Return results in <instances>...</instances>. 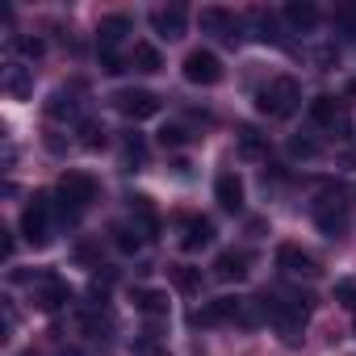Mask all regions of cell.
Here are the masks:
<instances>
[{
	"label": "cell",
	"mask_w": 356,
	"mask_h": 356,
	"mask_svg": "<svg viewBox=\"0 0 356 356\" xmlns=\"http://www.w3.org/2000/svg\"><path fill=\"white\" fill-rule=\"evenodd\" d=\"M17 51H22V55H30V59H38L47 47H42V38H17Z\"/></svg>",
	"instance_id": "31"
},
{
	"label": "cell",
	"mask_w": 356,
	"mask_h": 356,
	"mask_svg": "<svg viewBox=\"0 0 356 356\" xmlns=\"http://www.w3.org/2000/svg\"><path fill=\"white\" fill-rule=\"evenodd\" d=\"M214 243V222L210 218H185L181 222V248L185 252H202Z\"/></svg>",
	"instance_id": "13"
},
{
	"label": "cell",
	"mask_w": 356,
	"mask_h": 356,
	"mask_svg": "<svg viewBox=\"0 0 356 356\" xmlns=\"http://www.w3.org/2000/svg\"><path fill=\"white\" fill-rule=\"evenodd\" d=\"M101 67H105L109 76H118V72H126V59H122V55H101Z\"/></svg>",
	"instance_id": "32"
},
{
	"label": "cell",
	"mask_w": 356,
	"mask_h": 356,
	"mask_svg": "<svg viewBox=\"0 0 356 356\" xmlns=\"http://www.w3.org/2000/svg\"><path fill=\"white\" fill-rule=\"evenodd\" d=\"M248 264H252V256H248L243 248H227V252H218V260H214V277H218V281H243V277H248Z\"/></svg>",
	"instance_id": "12"
},
{
	"label": "cell",
	"mask_w": 356,
	"mask_h": 356,
	"mask_svg": "<svg viewBox=\"0 0 356 356\" xmlns=\"http://www.w3.org/2000/svg\"><path fill=\"white\" fill-rule=\"evenodd\" d=\"M289 155H298V159H314L318 147H314L310 138H289Z\"/></svg>",
	"instance_id": "29"
},
{
	"label": "cell",
	"mask_w": 356,
	"mask_h": 356,
	"mask_svg": "<svg viewBox=\"0 0 356 356\" xmlns=\"http://www.w3.org/2000/svg\"><path fill=\"white\" fill-rule=\"evenodd\" d=\"M109 235H113V248H118V252H126V256H134V252L143 248V231H138V227L113 222V227H109Z\"/></svg>",
	"instance_id": "21"
},
{
	"label": "cell",
	"mask_w": 356,
	"mask_h": 356,
	"mask_svg": "<svg viewBox=\"0 0 356 356\" xmlns=\"http://www.w3.org/2000/svg\"><path fill=\"white\" fill-rule=\"evenodd\" d=\"M168 277H172V285L181 289V293H202V268H193V264H168Z\"/></svg>",
	"instance_id": "17"
},
{
	"label": "cell",
	"mask_w": 356,
	"mask_h": 356,
	"mask_svg": "<svg viewBox=\"0 0 356 356\" xmlns=\"http://www.w3.org/2000/svg\"><path fill=\"white\" fill-rule=\"evenodd\" d=\"M80 143H84L88 151L105 147V126H97V122H84V126H80Z\"/></svg>",
	"instance_id": "26"
},
{
	"label": "cell",
	"mask_w": 356,
	"mask_h": 356,
	"mask_svg": "<svg viewBox=\"0 0 356 356\" xmlns=\"http://www.w3.org/2000/svg\"><path fill=\"white\" fill-rule=\"evenodd\" d=\"M63 302H72V289H67L55 273H51L47 281H38V289H34V306H38V310H59Z\"/></svg>",
	"instance_id": "14"
},
{
	"label": "cell",
	"mask_w": 356,
	"mask_h": 356,
	"mask_svg": "<svg viewBox=\"0 0 356 356\" xmlns=\"http://www.w3.org/2000/svg\"><path fill=\"white\" fill-rule=\"evenodd\" d=\"M130 302L143 314H168V293L163 289H130Z\"/></svg>",
	"instance_id": "20"
},
{
	"label": "cell",
	"mask_w": 356,
	"mask_h": 356,
	"mask_svg": "<svg viewBox=\"0 0 356 356\" xmlns=\"http://www.w3.org/2000/svg\"><path fill=\"white\" fill-rule=\"evenodd\" d=\"M47 113H51V118H55V122H63V118H67V122H72V118H76V113H80V105H76V101H72V92H55V97H51V101H47Z\"/></svg>",
	"instance_id": "22"
},
{
	"label": "cell",
	"mask_w": 356,
	"mask_h": 356,
	"mask_svg": "<svg viewBox=\"0 0 356 356\" xmlns=\"http://www.w3.org/2000/svg\"><path fill=\"white\" fill-rule=\"evenodd\" d=\"M298 105H302V88H298L293 76H277V80H268V84L256 92V109H260L264 118H289Z\"/></svg>",
	"instance_id": "2"
},
{
	"label": "cell",
	"mask_w": 356,
	"mask_h": 356,
	"mask_svg": "<svg viewBox=\"0 0 356 356\" xmlns=\"http://www.w3.org/2000/svg\"><path fill=\"white\" fill-rule=\"evenodd\" d=\"M130 210H134V227L143 231V239H155L159 218H155V210H151V197H130Z\"/></svg>",
	"instance_id": "19"
},
{
	"label": "cell",
	"mask_w": 356,
	"mask_h": 356,
	"mask_svg": "<svg viewBox=\"0 0 356 356\" xmlns=\"http://www.w3.org/2000/svg\"><path fill=\"white\" fill-rule=\"evenodd\" d=\"M0 235H5V239H0V256L9 260V256H13V235H9V231H0Z\"/></svg>",
	"instance_id": "33"
},
{
	"label": "cell",
	"mask_w": 356,
	"mask_h": 356,
	"mask_svg": "<svg viewBox=\"0 0 356 356\" xmlns=\"http://www.w3.org/2000/svg\"><path fill=\"white\" fill-rule=\"evenodd\" d=\"M310 122L323 126V130H339V138H348V130H352V118L335 97H314L310 101Z\"/></svg>",
	"instance_id": "8"
},
{
	"label": "cell",
	"mask_w": 356,
	"mask_h": 356,
	"mask_svg": "<svg viewBox=\"0 0 356 356\" xmlns=\"http://www.w3.org/2000/svg\"><path fill=\"white\" fill-rule=\"evenodd\" d=\"M202 30L214 34L218 42H231V47L243 38V22L235 13H227V9H202Z\"/></svg>",
	"instance_id": "9"
},
{
	"label": "cell",
	"mask_w": 356,
	"mask_h": 356,
	"mask_svg": "<svg viewBox=\"0 0 356 356\" xmlns=\"http://www.w3.org/2000/svg\"><path fill=\"white\" fill-rule=\"evenodd\" d=\"M5 88H9L13 97H26V92H30V80H26V72H22V67H9V80H5Z\"/></svg>",
	"instance_id": "28"
},
{
	"label": "cell",
	"mask_w": 356,
	"mask_h": 356,
	"mask_svg": "<svg viewBox=\"0 0 356 356\" xmlns=\"http://www.w3.org/2000/svg\"><path fill=\"white\" fill-rule=\"evenodd\" d=\"M285 22H289L298 34H306V30L318 26V9L310 5V0H289V5H285Z\"/></svg>",
	"instance_id": "16"
},
{
	"label": "cell",
	"mask_w": 356,
	"mask_h": 356,
	"mask_svg": "<svg viewBox=\"0 0 356 356\" xmlns=\"http://www.w3.org/2000/svg\"><path fill=\"white\" fill-rule=\"evenodd\" d=\"M130 67L143 72V76H155V72L163 67V59H159V51H155L151 42H134V51H130Z\"/></svg>",
	"instance_id": "18"
},
{
	"label": "cell",
	"mask_w": 356,
	"mask_h": 356,
	"mask_svg": "<svg viewBox=\"0 0 356 356\" xmlns=\"http://www.w3.org/2000/svg\"><path fill=\"white\" fill-rule=\"evenodd\" d=\"M214 197H218V206H222V210L239 214V210H243V181H239L235 172H222L218 181H214Z\"/></svg>",
	"instance_id": "15"
},
{
	"label": "cell",
	"mask_w": 356,
	"mask_h": 356,
	"mask_svg": "<svg viewBox=\"0 0 356 356\" xmlns=\"http://www.w3.org/2000/svg\"><path fill=\"white\" fill-rule=\"evenodd\" d=\"M113 109L130 122H147V118L159 113V97L147 92V88H122V92H113Z\"/></svg>",
	"instance_id": "4"
},
{
	"label": "cell",
	"mask_w": 356,
	"mask_h": 356,
	"mask_svg": "<svg viewBox=\"0 0 356 356\" xmlns=\"http://www.w3.org/2000/svg\"><path fill=\"white\" fill-rule=\"evenodd\" d=\"M22 235H26L34 248H47V243H51V197H47V193H34V202L26 206V214H22Z\"/></svg>",
	"instance_id": "3"
},
{
	"label": "cell",
	"mask_w": 356,
	"mask_h": 356,
	"mask_svg": "<svg viewBox=\"0 0 356 356\" xmlns=\"http://www.w3.org/2000/svg\"><path fill=\"white\" fill-rule=\"evenodd\" d=\"M189 138H193V134H189L185 126H163V130H159V143H163V147H185Z\"/></svg>",
	"instance_id": "27"
},
{
	"label": "cell",
	"mask_w": 356,
	"mask_h": 356,
	"mask_svg": "<svg viewBox=\"0 0 356 356\" xmlns=\"http://www.w3.org/2000/svg\"><path fill=\"white\" fill-rule=\"evenodd\" d=\"M126 34H130V17H126V13H109V17H101V26H97L101 55H118V47L126 42Z\"/></svg>",
	"instance_id": "10"
},
{
	"label": "cell",
	"mask_w": 356,
	"mask_h": 356,
	"mask_svg": "<svg viewBox=\"0 0 356 356\" xmlns=\"http://www.w3.org/2000/svg\"><path fill=\"white\" fill-rule=\"evenodd\" d=\"M59 356H76V352H59Z\"/></svg>",
	"instance_id": "34"
},
{
	"label": "cell",
	"mask_w": 356,
	"mask_h": 356,
	"mask_svg": "<svg viewBox=\"0 0 356 356\" xmlns=\"http://www.w3.org/2000/svg\"><path fill=\"white\" fill-rule=\"evenodd\" d=\"M88 202H97V181L88 172H63L59 176V214H63V222H76L80 210H88Z\"/></svg>",
	"instance_id": "1"
},
{
	"label": "cell",
	"mask_w": 356,
	"mask_h": 356,
	"mask_svg": "<svg viewBox=\"0 0 356 356\" xmlns=\"http://www.w3.org/2000/svg\"><path fill=\"white\" fill-rule=\"evenodd\" d=\"M185 80L189 84H202V88L218 84L222 80V59L214 51H189L185 55Z\"/></svg>",
	"instance_id": "7"
},
{
	"label": "cell",
	"mask_w": 356,
	"mask_h": 356,
	"mask_svg": "<svg viewBox=\"0 0 356 356\" xmlns=\"http://www.w3.org/2000/svg\"><path fill=\"white\" fill-rule=\"evenodd\" d=\"M122 151H126V163H130V168H143V163H147V143H143L138 134H126Z\"/></svg>",
	"instance_id": "25"
},
{
	"label": "cell",
	"mask_w": 356,
	"mask_h": 356,
	"mask_svg": "<svg viewBox=\"0 0 356 356\" xmlns=\"http://www.w3.org/2000/svg\"><path fill=\"white\" fill-rule=\"evenodd\" d=\"M185 26H189V13H185L181 5H172V9H155V13H151V30H155L159 38H168V42L185 38Z\"/></svg>",
	"instance_id": "11"
},
{
	"label": "cell",
	"mask_w": 356,
	"mask_h": 356,
	"mask_svg": "<svg viewBox=\"0 0 356 356\" xmlns=\"http://www.w3.org/2000/svg\"><path fill=\"white\" fill-rule=\"evenodd\" d=\"M335 302L348 306V310H356V285H352V281H339V285H335Z\"/></svg>",
	"instance_id": "30"
},
{
	"label": "cell",
	"mask_w": 356,
	"mask_h": 356,
	"mask_svg": "<svg viewBox=\"0 0 356 356\" xmlns=\"http://www.w3.org/2000/svg\"><path fill=\"white\" fill-rule=\"evenodd\" d=\"M277 268L285 273V277H302V281H314L323 268H318V260L306 252V248H298V243H281L277 248Z\"/></svg>",
	"instance_id": "6"
},
{
	"label": "cell",
	"mask_w": 356,
	"mask_h": 356,
	"mask_svg": "<svg viewBox=\"0 0 356 356\" xmlns=\"http://www.w3.org/2000/svg\"><path fill=\"white\" fill-rule=\"evenodd\" d=\"M252 26H256V38H260V42H281V34H277V17H273V13L256 9V13H252Z\"/></svg>",
	"instance_id": "24"
},
{
	"label": "cell",
	"mask_w": 356,
	"mask_h": 356,
	"mask_svg": "<svg viewBox=\"0 0 356 356\" xmlns=\"http://www.w3.org/2000/svg\"><path fill=\"white\" fill-rule=\"evenodd\" d=\"M314 222H318L323 235L339 239V235L348 231V202H343L339 193H323V197L314 202Z\"/></svg>",
	"instance_id": "5"
},
{
	"label": "cell",
	"mask_w": 356,
	"mask_h": 356,
	"mask_svg": "<svg viewBox=\"0 0 356 356\" xmlns=\"http://www.w3.org/2000/svg\"><path fill=\"white\" fill-rule=\"evenodd\" d=\"M239 151L252 155V159H260V155L268 151V143H264V134H260L256 126H243V130H239Z\"/></svg>",
	"instance_id": "23"
}]
</instances>
